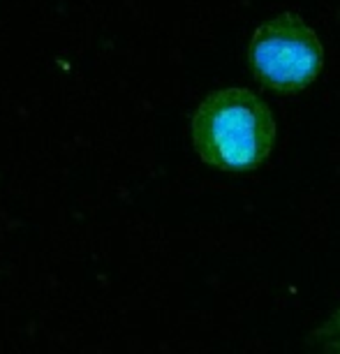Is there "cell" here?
<instances>
[{
	"label": "cell",
	"mask_w": 340,
	"mask_h": 354,
	"mask_svg": "<svg viewBox=\"0 0 340 354\" xmlns=\"http://www.w3.org/2000/svg\"><path fill=\"white\" fill-rule=\"evenodd\" d=\"M192 144L206 165L223 171H252L276 146V118L248 88H220L192 116Z\"/></svg>",
	"instance_id": "cell-1"
},
{
	"label": "cell",
	"mask_w": 340,
	"mask_h": 354,
	"mask_svg": "<svg viewBox=\"0 0 340 354\" xmlns=\"http://www.w3.org/2000/svg\"><path fill=\"white\" fill-rule=\"evenodd\" d=\"M257 82L276 93H299L315 82L324 65L317 35L296 15H278L259 26L250 42Z\"/></svg>",
	"instance_id": "cell-2"
},
{
	"label": "cell",
	"mask_w": 340,
	"mask_h": 354,
	"mask_svg": "<svg viewBox=\"0 0 340 354\" xmlns=\"http://www.w3.org/2000/svg\"><path fill=\"white\" fill-rule=\"evenodd\" d=\"M312 338L319 340V343H326V340L340 338V306L331 313L329 317L324 319L322 324L317 326L315 331H312Z\"/></svg>",
	"instance_id": "cell-3"
},
{
	"label": "cell",
	"mask_w": 340,
	"mask_h": 354,
	"mask_svg": "<svg viewBox=\"0 0 340 354\" xmlns=\"http://www.w3.org/2000/svg\"><path fill=\"white\" fill-rule=\"evenodd\" d=\"M319 352L324 354H340V338L326 340V343H319Z\"/></svg>",
	"instance_id": "cell-4"
},
{
	"label": "cell",
	"mask_w": 340,
	"mask_h": 354,
	"mask_svg": "<svg viewBox=\"0 0 340 354\" xmlns=\"http://www.w3.org/2000/svg\"><path fill=\"white\" fill-rule=\"evenodd\" d=\"M317 354H324V352H317Z\"/></svg>",
	"instance_id": "cell-5"
}]
</instances>
